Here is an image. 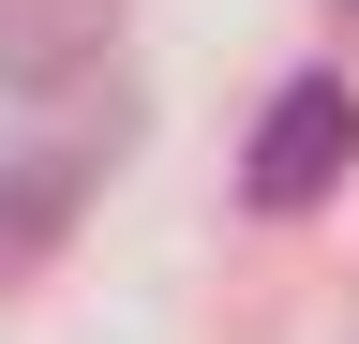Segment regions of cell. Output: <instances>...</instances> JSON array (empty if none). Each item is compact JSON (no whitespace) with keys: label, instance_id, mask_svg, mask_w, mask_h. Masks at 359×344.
<instances>
[{"label":"cell","instance_id":"6da1fadb","mask_svg":"<svg viewBox=\"0 0 359 344\" xmlns=\"http://www.w3.org/2000/svg\"><path fill=\"white\" fill-rule=\"evenodd\" d=\"M344 165H359V90L344 75H285L269 120H255V150H240V195L255 209H314Z\"/></svg>","mask_w":359,"mask_h":344},{"label":"cell","instance_id":"7a4b0ae2","mask_svg":"<svg viewBox=\"0 0 359 344\" xmlns=\"http://www.w3.org/2000/svg\"><path fill=\"white\" fill-rule=\"evenodd\" d=\"M120 46V0H0V90H75L90 60Z\"/></svg>","mask_w":359,"mask_h":344}]
</instances>
